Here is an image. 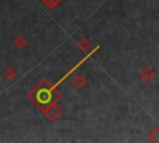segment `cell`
Here are the masks:
<instances>
[{
    "instance_id": "6da1fadb",
    "label": "cell",
    "mask_w": 159,
    "mask_h": 143,
    "mask_svg": "<svg viewBox=\"0 0 159 143\" xmlns=\"http://www.w3.org/2000/svg\"><path fill=\"white\" fill-rule=\"evenodd\" d=\"M51 82L48 78H41L29 92L27 98L40 109L43 106H47L50 102H52V88Z\"/></svg>"
},
{
    "instance_id": "7a4b0ae2",
    "label": "cell",
    "mask_w": 159,
    "mask_h": 143,
    "mask_svg": "<svg viewBox=\"0 0 159 143\" xmlns=\"http://www.w3.org/2000/svg\"><path fill=\"white\" fill-rule=\"evenodd\" d=\"M40 111L45 114V117L50 121V122H56L61 116H62V109L57 106V103L55 102H50L47 106L40 108Z\"/></svg>"
},
{
    "instance_id": "3957f363",
    "label": "cell",
    "mask_w": 159,
    "mask_h": 143,
    "mask_svg": "<svg viewBox=\"0 0 159 143\" xmlns=\"http://www.w3.org/2000/svg\"><path fill=\"white\" fill-rule=\"evenodd\" d=\"M139 76H140V78H142L144 82H150V81L154 78L155 72H154V70H153V68H150L149 66H145L144 68H142V70H140Z\"/></svg>"
},
{
    "instance_id": "277c9868",
    "label": "cell",
    "mask_w": 159,
    "mask_h": 143,
    "mask_svg": "<svg viewBox=\"0 0 159 143\" xmlns=\"http://www.w3.org/2000/svg\"><path fill=\"white\" fill-rule=\"evenodd\" d=\"M72 85L77 90H82L86 87L87 85V78L83 76V75H76L73 78H72Z\"/></svg>"
},
{
    "instance_id": "5b68a950",
    "label": "cell",
    "mask_w": 159,
    "mask_h": 143,
    "mask_svg": "<svg viewBox=\"0 0 159 143\" xmlns=\"http://www.w3.org/2000/svg\"><path fill=\"white\" fill-rule=\"evenodd\" d=\"M77 46H78V48H80L81 51L86 52V51H88V50L91 48L92 44H91V41H89L87 37H81V39L77 41Z\"/></svg>"
},
{
    "instance_id": "8992f818",
    "label": "cell",
    "mask_w": 159,
    "mask_h": 143,
    "mask_svg": "<svg viewBox=\"0 0 159 143\" xmlns=\"http://www.w3.org/2000/svg\"><path fill=\"white\" fill-rule=\"evenodd\" d=\"M14 46L17 48V50H22V48H25V46L27 45V40L22 36V35H17L15 39H14Z\"/></svg>"
},
{
    "instance_id": "52a82bcc",
    "label": "cell",
    "mask_w": 159,
    "mask_h": 143,
    "mask_svg": "<svg viewBox=\"0 0 159 143\" xmlns=\"http://www.w3.org/2000/svg\"><path fill=\"white\" fill-rule=\"evenodd\" d=\"M2 75H4V77H5L7 81H12V80H15V77H16L17 72H16V70H15L14 67L9 66V67H6V68L4 70Z\"/></svg>"
},
{
    "instance_id": "ba28073f",
    "label": "cell",
    "mask_w": 159,
    "mask_h": 143,
    "mask_svg": "<svg viewBox=\"0 0 159 143\" xmlns=\"http://www.w3.org/2000/svg\"><path fill=\"white\" fill-rule=\"evenodd\" d=\"M148 139H149V142L159 143V126L155 127V128L148 134Z\"/></svg>"
},
{
    "instance_id": "9c48e42d",
    "label": "cell",
    "mask_w": 159,
    "mask_h": 143,
    "mask_svg": "<svg viewBox=\"0 0 159 143\" xmlns=\"http://www.w3.org/2000/svg\"><path fill=\"white\" fill-rule=\"evenodd\" d=\"M61 1L62 0H41V2L43 5H46L48 9H55L57 5H60Z\"/></svg>"
},
{
    "instance_id": "30bf717a",
    "label": "cell",
    "mask_w": 159,
    "mask_h": 143,
    "mask_svg": "<svg viewBox=\"0 0 159 143\" xmlns=\"http://www.w3.org/2000/svg\"><path fill=\"white\" fill-rule=\"evenodd\" d=\"M61 98H62V93L57 90V87H56V88H53V90H52V102L57 103Z\"/></svg>"
}]
</instances>
